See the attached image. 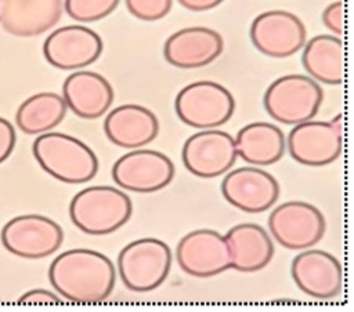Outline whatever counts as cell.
<instances>
[{"mask_svg":"<svg viewBox=\"0 0 354 312\" xmlns=\"http://www.w3.org/2000/svg\"><path fill=\"white\" fill-rule=\"evenodd\" d=\"M48 280L54 290L71 302L98 304L112 294L116 271L105 254L90 248H73L53 260Z\"/></svg>","mask_w":354,"mask_h":312,"instance_id":"6da1fadb","label":"cell"},{"mask_svg":"<svg viewBox=\"0 0 354 312\" xmlns=\"http://www.w3.org/2000/svg\"><path fill=\"white\" fill-rule=\"evenodd\" d=\"M32 152L48 175L65 184L88 182L98 173L100 162L94 150L65 133L40 134L33 141Z\"/></svg>","mask_w":354,"mask_h":312,"instance_id":"7a4b0ae2","label":"cell"},{"mask_svg":"<svg viewBox=\"0 0 354 312\" xmlns=\"http://www.w3.org/2000/svg\"><path fill=\"white\" fill-rule=\"evenodd\" d=\"M133 214L130 197L120 189L94 185L77 192L69 204L72 224L87 235H109L120 229Z\"/></svg>","mask_w":354,"mask_h":312,"instance_id":"3957f363","label":"cell"},{"mask_svg":"<svg viewBox=\"0 0 354 312\" xmlns=\"http://www.w3.org/2000/svg\"><path fill=\"white\" fill-rule=\"evenodd\" d=\"M324 99L318 81L304 75H285L275 79L266 90L263 105L271 119L296 126L314 119Z\"/></svg>","mask_w":354,"mask_h":312,"instance_id":"277c9868","label":"cell"},{"mask_svg":"<svg viewBox=\"0 0 354 312\" xmlns=\"http://www.w3.org/2000/svg\"><path fill=\"white\" fill-rule=\"evenodd\" d=\"M171 268L170 247L155 237H144L126 244L118 255V272L123 284L137 293L159 287Z\"/></svg>","mask_w":354,"mask_h":312,"instance_id":"5b68a950","label":"cell"},{"mask_svg":"<svg viewBox=\"0 0 354 312\" xmlns=\"http://www.w3.org/2000/svg\"><path fill=\"white\" fill-rule=\"evenodd\" d=\"M174 109L178 119L194 128H217L234 115L235 99L223 84L212 80L194 81L183 87L176 99Z\"/></svg>","mask_w":354,"mask_h":312,"instance_id":"8992f818","label":"cell"},{"mask_svg":"<svg viewBox=\"0 0 354 312\" xmlns=\"http://www.w3.org/2000/svg\"><path fill=\"white\" fill-rule=\"evenodd\" d=\"M286 148L293 160L303 166L322 167L342 153V115L329 121L307 120L296 124L288 135Z\"/></svg>","mask_w":354,"mask_h":312,"instance_id":"52a82bcc","label":"cell"},{"mask_svg":"<svg viewBox=\"0 0 354 312\" xmlns=\"http://www.w3.org/2000/svg\"><path fill=\"white\" fill-rule=\"evenodd\" d=\"M0 239L8 253L26 260H40L61 247L64 231L48 217L25 214L7 221Z\"/></svg>","mask_w":354,"mask_h":312,"instance_id":"ba28073f","label":"cell"},{"mask_svg":"<svg viewBox=\"0 0 354 312\" xmlns=\"http://www.w3.org/2000/svg\"><path fill=\"white\" fill-rule=\"evenodd\" d=\"M325 226L322 213L301 200L282 203L268 217V231L272 237L289 250H306L319 243L325 235Z\"/></svg>","mask_w":354,"mask_h":312,"instance_id":"9c48e42d","label":"cell"},{"mask_svg":"<svg viewBox=\"0 0 354 312\" xmlns=\"http://www.w3.org/2000/svg\"><path fill=\"white\" fill-rule=\"evenodd\" d=\"M249 35L252 44L263 55L288 58L303 48L307 29L296 14L286 10H270L252 21Z\"/></svg>","mask_w":354,"mask_h":312,"instance_id":"30bf717a","label":"cell"},{"mask_svg":"<svg viewBox=\"0 0 354 312\" xmlns=\"http://www.w3.org/2000/svg\"><path fill=\"white\" fill-rule=\"evenodd\" d=\"M174 177L173 162L153 149H134L120 156L112 166V179L119 188L137 193H151L166 188Z\"/></svg>","mask_w":354,"mask_h":312,"instance_id":"8fae6325","label":"cell"},{"mask_svg":"<svg viewBox=\"0 0 354 312\" xmlns=\"http://www.w3.org/2000/svg\"><path fill=\"white\" fill-rule=\"evenodd\" d=\"M238 157L234 137L217 128L199 130L183 145L185 168L199 178H214L227 173Z\"/></svg>","mask_w":354,"mask_h":312,"instance_id":"7c38bea8","label":"cell"},{"mask_svg":"<svg viewBox=\"0 0 354 312\" xmlns=\"http://www.w3.org/2000/svg\"><path fill=\"white\" fill-rule=\"evenodd\" d=\"M102 48V39L93 29L84 25H66L46 37L43 55L57 69L76 70L94 64Z\"/></svg>","mask_w":354,"mask_h":312,"instance_id":"4fadbf2b","label":"cell"},{"mask_svg":"<svg viewBox=\"0 0 354 312\" xmlns=\"http://www.w3.org/2000/svg\"><path fill=\"white\" fill-rule=\"evenodd\" d=\"M178 266L194 277H212L231 268L227 240L212 229H196L181 237L176 247Z\"/></svg>","mask_w":354,"mask_h":312,"instance_id":"5bb4252c","label":"cell"},{"mask_svg":"<svg viewBox=\"0 0 354 312\" xmlns=\"http://www.w3.org/2000/svg\"><path fill=\"white\" fill-rule=\"evenodd\" d=\"M224 199L245 213H263L271 208L279 196L278 181L266 170L245 166L230 171L221 182Z\"/></svg>","mask_w":354,"mask_h":312,"instance_id":"9a60e30c","label":"cell"},{"mask_svg":"<svg viewBox=\"0 0 354 312\" xmlns=\"http://www.w3.org/2000/svg\"><path fill=\"white\" fill-rule=\"evenodd\" d=\"M296 286L317 300H330L343 287V269L336 257L322 250H306L297 254L290 265Z\"/></svg>","mask_w":354,"mask_h":312,"instance_id":"2e32d148","label":"cell"},{"mask_svg":"<svg viewBox=\"0 0 354 312\" xmlns=\"http://www.w3.org/2000/svg\"><path fill=\"white\" fill-rule=\"evenodd\" d=\"M224 41L218 32L206 26H189L171 33L163 46L165 59L180 69H196L221 55Z\"/></svg>","mask_w":354,"mask_h":312,"instance_id":"e0dca14e","label":"cell"},{"mask_svg":"<svg viewBox=\"0 0 354 312\" xmlns=\"http://www.w3.org/2000/svg\"><path fill=\"white\" fill-rule=\"evenodd\" d=\"M64 0H1L0 25L18 37L39 36L57 25Z\"/></svg>","mask_w":354,"mask_h":312,"instance_id":"ac0fdd59","label":"cell"},{"mask_svg":"<svg viewBox=\"0 0 354 312\" xmlns=\"http://www.w3.org/2000/svg\"><path fill=\"white\" fill-rule=\"evenodd\" d=\"M113 88L100 73L77 70L71 73L62 84V98L66 108L86 120L101 117L113 102Z\"/></svg>","mask_w":354,"mask_h":312,"instance_id":"d6986e66","label":"cell"},{"mask_svg":"<svg viewBox=\"0 0 354 312\" xmlns=\"http://www.w3.org/2000/svg\"><path fill=\"white\" fill-rule=\"evenodd\" d=\"M104 133L116 146L137 149L151 144L159 134L156 115L137 104H124L108 112Z\"/></svg>","mask_w":354,"mask_h":312,"instance_id":"ffe728a7","label":"cell"},{"mask_svg":"<svg viewBox=\"0 0 354 312\" xmlns=\"http://www.w3.org/2000/svg\"><path fill=\"white\" fill-rule=\"evenodd\" d=\"M224 237L230 248L231 268L239 272H257L272 260L274 243L267 231L257 224H238Z\"/></svg>","mask_w":354,"mask_h":312,"instance_id":"44dd1931","label":"cell"},{"mask_svg":"<svg viewBox=\"0 0 354 312\" xmlns=\"http://www.w3.org/2000/svg\"><path fill=\"white\" fill-rule=\"evenodd\" d=\"M234 139L238 156L250 166L275 164L286 148L282 130L268 121H253L243 126Z\"/></svg>","mask_w":354,"mask_h":312,"instance_id":"7402d4cb","label":"cell"},{"mask_svg":"<svg viewBox=\"0 0 354 312\" xmlns=\"http://www.w3.org/2000/svg\"><path fill=\"white\" fill-rule=\"evenodd\" d=\"M301 65L315 81L339 86L343 81V41L339 36L317 35L303 46Z\"/></svg>","mask_w":354,"mask_h":312,"instance_id":"603a6c76","label":"cell"},{"mask_svg":"<svg viewBox=\"0 0 354 312\" xmlns=\"http://www.w3.org/2000/svg\"><path fill=\"white\" fill-rule=\"evenodd\" d=\"M66 104L57 92H37L26 98L15 113L17 127L28 135H40L55 128L66 115Z\"/></svg>","mask_w":354,"mask_h":312,"instance_id":"cb8c5ba5","label":"cell"},{"mask_svg":"<svg viewBox=\"0 0 354 312\" xmlns=\"http://www.w3.org/2000/svg\"><path fill=\"white\" fill-rule=\"evenodd\" d=\"M120 0H64V10L76 22H97L115 11Z\"/></svg>","mask_w":354,"mask_h":312,"instance_id":"d4e9b609","label":"cell"},{"mask_svg":"<svg viewBox=\"0 0 354 312\" xmlns=\"http://www.w3.org/2000/svg\"><path fill=\"white\" fill-rule=\"evenodd\" d=\"M124 4L137 19L155 22L170 12L173 0H124Z\"/></svg>","mask_w":354,"mask_h":312,"instance_id":"484cf974","label":"cell"},{"mask_svg":"<svg viewBox=\"0 0 354 312\" xmlns=\"http://www.w3.org/2000/svg\"><path fill=\"white\" fill-rule=\"evenodd\" d=\"M322 23L333 35L339 36L343 33V3L336 0L329 3L322 11Z\"/></svg>","mask_w":354,"mask_h":312,"instance_id":"4316f807","label":"cell"},{"mask_svg":"<svg viewBox=\"0 0 354 312\" xmlns=\"http://www.w3.org/2000/svg\"><path fill=\"white\" fill-rule=\"evenodd\" d=\"M17 142L14 126L0 116V164L4 163L12 153Z\"/></svg>","mask_w":354,"mask_h":312,"instance_id":"83f0119b","label":"cell"},{"mask_svg":"<svg viewBox=\"0 0 354 312\" xmlns=\"http://www.w3.org/2000/svg\"><path fill=\"white\" fill-rule=\"evenodd\" d=\"M19 304H61V298L44 289H33L22 294L18 300Z\"/></svg>","mask_w":354,"mask_h":312,"instance_id":"f1b7e54d","label":"cell"},{"mask_svg":"<svg viewBox=\"0 0 354 312\" xmlns=\"http://www.w3.org/2000/svg\"><path fill=\"white\" fill-rule=\"evenodd\" d=\"M177 1L180 6H183L188 11L202 12L220 6L224 0H177Z\"/></svg>","mask_w":354,"mask_h":312,"instance_id":"f546056e","label":"cell"},{"mask_svg":"<svg viewBox=\"0 0 354 312\" xmlns=\"http://www.w3.org/2000/svg\"><path fill=\"white\" fill-rule=\"evenodd\" d=\"M0 6H1V0H0Z\"/></svg>","mask_w":354,"mask_h":312,"instance_id":"4dcf8cb0","label":"cell"}]
</instances>
